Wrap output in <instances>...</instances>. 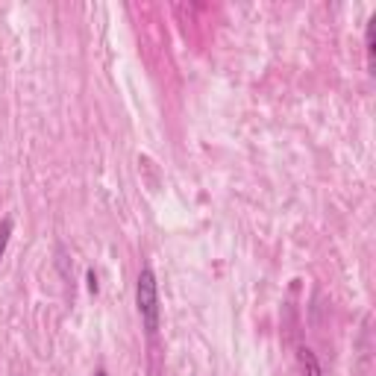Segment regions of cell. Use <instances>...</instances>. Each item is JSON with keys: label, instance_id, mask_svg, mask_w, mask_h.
<instances>
[{"label": "cell", "instance_id": "cell-1", "mask_svg": "<svg viewBox=\"0 0 376 376\" xmlns=\"http://www.w3.org/2000/svg\"><path fill=\"white\" fill-rule=\"evenodd\" d=\"M135 303L147 335H156V329H159V285H156V273L150 268H142V273H138Z\"/></svg>", "mask_w": 376, "mask_h": 376}, {"label": "cell", "instance_id": "cell-2", "mask_svg": "<svg viewBox=\"0 0 376 376\" xmlns=\"http://www.w3.org/2000/svg\"><path fill=\"white\" fill-rule=\"evenodd\" d=\"M297 362H300V376H324V370L318 365V355H314L309 347H300V353H297Z\"/></svg>", "mask_w": 376, "mask_h": 376}, {"label": "cell", "instance_id": "cell-3", "mask_svg": "<svg viewBox=\"0 0 376 376\" xmlns=\"http://www.w3.org/2000/svg\"><path fill=\"white\" fill-rule=\"evenodd\" d=\"M9 239H12V217H4L0 221V259H4V253L9 247Z\"/></svg>", "mask_w": 376, "mask_h": 376}, {"label": "cell", "instance_id": "cell-4", "mask_svg": "<svg viewBox=\"0 0 376 376\" xmlns=\"http://www.w3.org/2000/svg\"><path fill=\"white\" fill-rule=\"evenodd\" d=\"M89 288H91V291H97V276H94V270L89 273Z\"/></svg>", "mask_w": 376, "mask_h": 376}, {"label": "cell", "instance_id": "cell-5", "mask_svg": "<svg viewBox=\"0 0 376 376\" xmlns=\"http://www.w3.org/2000/svg\"><path fill=\"white\" fill-rule=\"evenodd\" d=\"M94 376H109V373H106V370H97V373H94Z\"/></svg>", "mask_w": 376, "mask_h": 376}]
</instances>
